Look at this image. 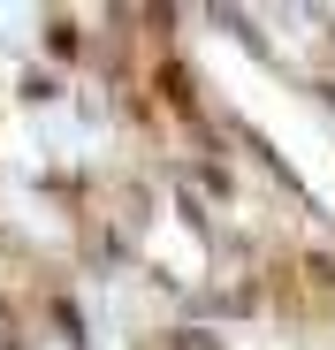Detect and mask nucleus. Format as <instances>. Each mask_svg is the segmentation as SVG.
I'll return each mask as SVG.
<instances>
[{"label": "nucleus", "mask_w": 335, "mask_h": 350, "mask_svg": "<svg viewBox=\"0 0 335 350\" xmlns=\"http://www.w3.org/2000/svg\"><path fill=\"white\" fill-rule=\"evenodd\" d=\"M160 99L176 107V114H191V107H198V92H191V69H183V62H168V69H160Z\"/></svg>", "instance_id": "f257e3e1"}]
</instances>
